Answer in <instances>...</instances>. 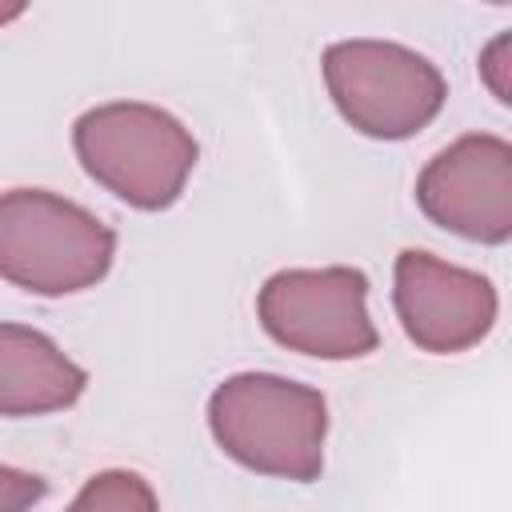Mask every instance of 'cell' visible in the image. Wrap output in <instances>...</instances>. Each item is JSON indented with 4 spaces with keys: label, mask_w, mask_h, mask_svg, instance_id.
Segmentation results:
<instances>
[{
    "label": "cell",
    "mask_w": 512,
    "mask_h": 512,
    "mask_svg": "<svg viewBox=\"0 0 512 512\" xmlns=\"http://www.w3.org/2000/svg\"><path fill=\"white\" fill-rule=\"evenodd\" d=\"M392 308L404 336L428 356H460L488 340L500 316L496 284L424 248H404L392 264Z\"/></svg>",
    "instance_id": "6"
},
{
    "label": "cell",
    "mask_w": 512,
    "mask_h": 512,
    "mask_svg": "<svg viewBox=\"0 0 512 512\" xmlns=\"http://www.w3.org/2000/svg\"><path fill=\"white\" fill-rule=\"evenodd\" d=\"M44 496H48L44 476H36L28 468L0 464V512H32Z\"/></svg>",
    "instance_id": "11"
},
{
    "label": "cell",
    "mask_w": 512,
    "mask_h": 512,
    "mask_svg": "<svg viewBox=\"0 0 512 512\" xmlns=\"http://www.w3.org/2000/svg\"><path fill=\"white\" fill-rule=\"evenodd\" d=\"M72 152L88 180L136 212L172 208L200 160L192 128L148 100H108L80 112Z\"/></svg>",
    "instance_id": "2"
},
{
    "label": "cell",
    "mask_w": 512,
    "mask_h": 512,
    "mask_svg": "<svg viewBox=\"0 0 512 512\" xmlns=\"http://www.w3.org/2000/svg\"><path fill=\"white\" fill-rule=\"evenodd\" d=\"M420 212L472 244L512 240V144L496 132H464L416 176Z\"/></svg>",
    "instance_id": "7"
},
{
    "label": "cell",
    "mask_w": 512,
    "mask_h": 512,
    "mask_svg": "<svg viewBox=\"0 0 512 512\" xmlns=\"http://www.w3.org/2000/svg\"><path fill=\"white\" fill-rule=\"evenodd\" d=\"M204 416L216 448L240 468L288 484L320 480L328 440L320 388L276 372H236L212 388Z\"/></svg>",
    "instance_id": "1"
},
{
    "label": "cell",
    "mask_w": 512,
    "mask_h": 512,
    "mask_svg": "<svg viewBox=\"0 0 512 512\" xmlns=\"http://www.w3.org/2000/svg\"><path fill=\"white\" fill-rule=\"evenodd\" d=\"M116 260V232L84 204L48 188L0 192V280L28 296L96 288Z\"/></svg>",
    "instance_id": "3"
},
{
    "label": "cell",
    "mask_w": 512,
    "mask_h": 512,
    "mask_svg": "<svg viewBox=\"0 0 512 512\" xmlns=\"http://www.w3.org/2000/svg\"><path fill=\"white\" fill-rule=\"evenodd\" d=\"M88 372L40 328L0 320V416H52L72 408Z\"/></svg>",
    "instance_id": "8"
},
{
    "label": "cell",
    "mask_w": 512,
    "mask_h": 512,
    "mask_svg": "<svg viewBox=\"0 0 512 512\" xmlns=\"http://www.w3.org/2000/svg\"><path fill=\"white\" fill-rule=\"evenodd\" d=\"M480 80L484 88L496 96V104H512V32H496L484 48H480Z\"/></svg>",
    "instance_id": "10"
},
{
    "label": "cell",
    "mask_w": 512,
    "mask_h": 512,
    "mask_svg": "<svg viewBox=\"0 0 512 512\" xmlns=\"http://www.w3.org/2000/svg\"><path fill=\"white\" fill-rule=\"evenodd\" d=\"M24 12H28L24 4H4V0H0V28H4V24H12V20H20Z\"/></svg>",
    "instance_id": "12"
},
{
    "label": "cell",
    "mask_w": 512,
    "mask_h": 512,
    "mask_svg": "<svg viewBox=\"0 0 512 512\" xmlns=\"http://www.w3.org/2000/svg\"><path fill=\"white\" fill-rule=\"evenodd\" d=\"M64 512H160L156 488L132 468H104L84 480Z\"/></svg>",
    "instance_id": "9"
},
{
    "label": "cell",
    "mask_w": 512,
    "mask_h": 512,
    "mask_svg": "<svg viewBox=\"0 0 512 512\" xmlns=\"http://www.w3.org/2000/svg\"><path fill=\"white\" fill-rule=\"evenodd\" d=\"M320 72L344 124L368 140H412L448 100L444 72L396 40H336L324 48Z\"/></svg>",
    "instance_id": "4"
},
{
    "label": "cell",
    "mask_w": 512,
    "mask_h": 512,
    "mask_svg": "<svg viewBox=\"0 0 512 512\" xmlns=\"http://www.w3.org/2000/svg\"><path fill=\"white\" fill-rule=\"evenodd\" d=\"M256 320L280 348L316 360H360L380 344L368 276L352 264L272 272L256 292Z\"/></svg>",
    "instance_id": "5"
}]
</instances>
